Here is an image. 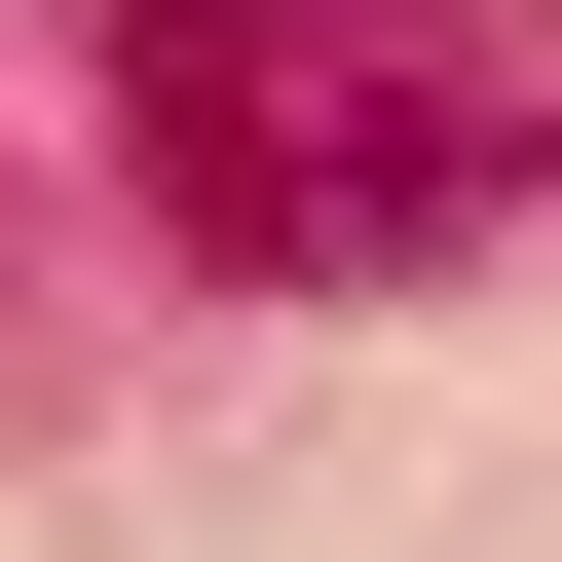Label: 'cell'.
<instances>
[{"instance_id": "1", "label": "cell", "mask_w": 562, "mask_h": 562, "mask_svg": "<svg viewBox=\"0 0 562 562\" xmlns=\"http://www.w3.org/2000/svg\"><path fill=\"white\" fill-rule=\"evenodd\" d=\"M113 113H150V225L188 262H450L525 188L487 0H113Z\"/></svg>"}]
</instances>
